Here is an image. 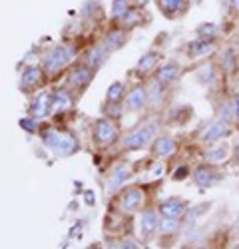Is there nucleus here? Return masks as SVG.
Segmentation results:
<instances>
[{
    "mask_svg": "<svg viewBox=\"0 0 239 249\" xmlns=\"http://www.w3.org/2000/svg\"><path fill=\"white\" fill-rule=\"evenodd\" d=\"M146 102H148L146 90H144L142 86H136V88H132V90L128 92V96H126V108L132 110V112L142 110V108L146 106Z\"/></svg>",
    "mask_w": 239,
    "mask_h": 249,
    "instance_id": "9",
    "label": "nucleus"
},
{
    "mask_svg": "<svg viewBox=\"0 0 239 249\" xmlns=\"http://www.w3.org/2000/svg\"><path fill=\"white\" fill-rule=\"evenodd\" d=\"M227 154H229V146L222 143V146H217V148H213V150L207 152V160L209 161H222V160L227 158Z\"/></svg>",
    "mask_w": 239,
    "mask_h": 249,
    "instance_id": "25",
    "label": "nucleus"
},
{
    "mask_svg": "<svg viewBox=\"0 0 239 249\" xmlns=\"http://www.w3.org/2000/svg\"><path fill=\"white\" fill-rule=\"evenodd\" d=\"M94 72H96V70H92V68L86 66V64L76 66V68L70 72V76H68L70 88L76 90V92H84V90L90 86V82H92V78H94Z\"/></svg>",
    "mask_w": 239,
    "mask_h": 249,
    "instance_id": "5",
    "label": "nucleus"
},
{
    "mask_svg": "<svg viewBox=\"0 0 239 249\" xmlns=\"http://www.w3.org/2000/svg\"><path fill=\"white\" fill-rule=\"evenodd\" d=\"M215 32H217V28H215V24H202L197 28V34H199V38L202 40H211L213 36H215Z\"/></svg>",
    "mask_w": 239,
    "mask_h": 249,
    "instance_id": "26",
    "label": "nucleus"
},
{
    "mask_svg": "<svg viewBox=\"0 0 239 249\" xmlns=\"http://www.w3.org/2000/svg\"><path fill=\"white\" fill-rule=\"evenodd\" d=\"M50 114H52V96L46 92H40L30 104V116L34 120H44Z\"/></svg>",
    "mask_w": 239,
    "mask_h": 249,
    "instance_id": "6",
    "label": "nucleus"
},
{
    "mask_svg": "<svg viewBox=\"0 0 239 249\" xmlns=\"http://www.w3.org/2000/svg\"><path fill=\"white\" fill-rule=\"evenodd\" d=\"M20 126H22L28 134H34V132L38 130V120H34L32 116H30V118H24L22 122H20Z\"/></svg>",
    "mask_w": 239,
    "mask_h": 249,
    "instance_id": "29",
    "label": "nucleus"
},
{
    "mask_svg": "<svg viewBox=\"0 0 239 249\" xmlns=\"http://www.w3.org/2000/svg\"><path fill=\"white\" fill-rule=\"evenodd\" d=\"M211 74H213V70H211V66H205L202 72H199V80H204V82H209V78H211Z\"/></svg>",
    "mask_w": 239,
    "mask_h": 249,
    "instance_id": "30",
    "label": "nucleus"
},
{
    "mask_svg": "<svg viewBox=\"0 0 239 249\" xmlns=\"http://www.w3.org/2000/svg\"><path fill=\"white\" fill-rule=\"evenodd\" d=\"M112 52L104 46V44H100V46H96V48H92L88 54H86V58H84V64L86 66H90L92 70H98L100 66L104 64V62L108 60V56H110Z\"/></svg>",
    "mask_w": 239,
    "mask_h": 249,
    "instance_id": "8",
    "label": "nucleus"
},
{
    "mask_svg": "<svg viewBox=\"0 0 239 249\" xmlns=\"http://www.w3.org/2000/svg\"><path fill=\"white\" fill-rule=\"evenodd\" d=\"M177 76H179V68H177V64H173V62H170V64H166L164 68L157 70V80L162 82V84H171Z\"/></svg>",
    "mask_w": 239,
    "mask_h": 249,
    "instance_id": "16",
    "label": "nucleus"
},
{
    "mask_svg": "<svg viewBox=\"0 0 239 249\" xmlns=\"http://www.w3.org/2000/svg\"><path fill=\"white\" fill-rule=\"evenodd\" d=\"M42 142L46 148H50L60 158H68V156L76 154L80 148L76 136L66 134V132H58V130H46L42 134Z\"/></svg>",
    "mask_w": 239,
    "mask_h": 249,
    "instance_id": "1",
    "label": "nucleus"
},
{
    "mask_svg": "<svg viewBox=\"0 0 239 249\" xmlns=\"http://www.w3.org/2000/svg\"><path fill=\"white\" fill-rule=\"evenodd\" d=\"M126 38H128V36H126L124 32H112L110 36H106V38L102 40V44H104L110 52H114V50H118L120 46L126 42Z\"/></svg>",
    "mask_w": 239,
    "mask_h": 249,
    "instance_id": "19",
    "label": "nucleus"
},
{
    "mask_svg": "<svg viewBox=\"0 0 239 249\" xmlns=\"http://www.w3.org/2000/svg\"><path fill=\"white\" fill-rule=\"evenodd\" d=\"M150 98L154 100V104H159V102H162V98H164V84H162L159 80L152 86V90H150Z\"/></svg>",
    "mask_w": 239,
    "mask_h": 249,
    "instance_id": "28",
    "label": "nucleus"
},
{
    "mask_svg": "<svg viewBox=\"0 0 239 249\" xmlns=\"http://www.w3.org/2000/svg\"><path fill=\"white\" fill-rule=\"evenodd\" d=\"M213 48V44H211V40H195L193 44H189V58H197V56H204V54H207L209 50Z\"/></svg>",
    "mask_w": 239,
    "mask_h": 249,
    "instance_id": "18",
    "label": "nucleus"
},
{
    "mask_svg": "<svg viewBox=\"0 0 239 249\" xmlns=\"http://www.w3.org/2000/svg\"><path fill=\"white\" fill-rule=\"evenodd\" d=\"M233 112H235V116H239V96L233 100Z\"/></svg>",
    "mask_w": 239,
    "mask_h": 249,
    "instance_id": "33",
    "label": "nucleus"
},
{
    "mask_svg": "<svg viewBox=\"0 0 239 249\" xmlns=\"http://www.w3.org/2000/svg\"><path fill=\"white\" fill-rule=\"evenodd\" d=\"M74 58V48L66 46V44H58L54 46L42 60V70L46 74H58L68 62Z\"/></svg>",
    "mask_w": 239,
    "mask_h": 249,
    "instance_id": "2",
    "label": "nucleus"
},
{
    "mask_svg": "<svg viewBox=\"0 0 239 249\" xmlns=\"http://www.w3.org/2000/svg\"><path fill=\"white\" fill-rule=\"evenodd\" d=\"M120 247H139L137 241H124V243H120Z\"/></svg>",
    "mask_w": 239,
    "mask_h": 249,
    "instance_id": "32",
    "label": "nucleus"
},
{
    "mask_svg": "<svg viewBox=\"0 0 239 249\" xmlns=\"http://www.w3.org/2000/svg\"><path fill=\"white\" fill-rule=\"evenodd\" d=\"M227 134H229V126H227L223 120H217V122H213L211 126L205 130V134L202 136V140H204V142H215V140L223 138V136H227Z\"/></svg>",
    "mask_w": 239,
    "mask_h": 249,
    "instance_id": "12",
    "label": "nucleus"
},
{
    "mask_svg": "<svg viewBox=\"0 0 239 249\" xmlns=\"http://www.w3.org/2000/svg\"><path fill=\"white\" fill-rule=\"evenodd\" d=\"M68 106H72V98L66 90H58L56 94H52V112H60Z\"/></svg>",
    "mask_w": 239,
    "mask_h": 249,
    "instance_id": "17",
    "label": "nucleus"
},
{
    "mask_svg": "<svg viewBox=\"0 0 239 249\" xmlns=\"http://www.w3.org/2000/svg\"><path fill=\"white\" fill-rule=\"evenodd\" d=\"M157 227H159V223H157L155 212H152V210L144 212V213H142V231H144V235L150 237V235L157 230Z\"/></svg>",
    "mask_w": 239,
    "mask_h": 249,
    "instance_id": "15",
    "label": "nucleus"
},
{
    "mask_svg": "<svg viewBox=\"0 0 239 249\" xmlns=\"http://www.w3.org/2000/svg\"><path fill=\"white\" fill-rule=\"evenodd\" d=\"M159 212H162L164 217H173V219H177L179 215L186 213V201H182V199H170V201L162 203Z\"/></svg>",
    "mask_w": 239,
    "mask_h": 249,
    "instance_id": "11",
    "label": "nucleus"
},
{
    "mask_svg": "<svg viewBox=\"0 0 239 249\" xmlns=\"http://www.w3.org/2000/svg\"><path fill=\"white\" fill-rule=\"evenodd\" d=\"M177 227H179V223L173 217H164V221L159 223V230H162V233H173V231H177Z\"/></svg>",
    "mask_w": 239,
    "mask_h": 249,
    "instance_id": "27",
    "label": "nucleus"
},
{
    "mask_svg": "<svg viewBox=\"0 0 239 249\" xmlns=\"http://www.w3.org/2000/svg\"><path fill=\"white\" fill-rule=\"evenodd\" d=\"M142 199H144V196H142V192L139 190H136V188H132V190H128V192H124V196L120 197V207H122L124 212H136L139 205H142Z\"/></svg>",
    "mask_w": 239,
    "mask_h": 249,
    "instance_id": "10",
    "label": "nucleus"
},
{
    "mask_svg": "<svg viewBox=\"0 0 239 249\" xmlns=\"http://www.w3.org/2000/svg\"><path fill=\"white\" fill-rule=\"evenodd\" d=\"M186 0H159V8H162V12L166 16H173L177 14L179 10H182Z\"/></svg>",
    "mask_w": 239,
    "mask_h": 249,
    "instance_id": "21",
    "label": "nucleus"
},
{
    "mask_svg": "<svg viewBox=\"0 0 239 249\" xmlns=\"http://www.w3.org/2000/svg\"><path fill=\"white\" fill-rule=\"evenodd\" d=\"M233 54H231V50H227V54H225V68L227 70H233Z\"/></svg>",
    "mask_w": 239,
    "mask_h": 249,
    "instance_id": "31",
    "label": "nucleus"
},
{
    "mask_svg": "<svg viewBox=\"0 0 239 249\" xmlns=\"http://www.w3.org/2000/svg\"><path fill=\"white\" fill-rule=\"evenodd\" d=\"M233 4L237 6V10H239V0H233Z\"/></svg>",
    "mask_w": 239,
    "mask_h": 249,
    "instance_id": "34",
    "label": "nucleus"
},
{
    "mask_svg": "<svg viewBox=\"0 0 239 249\" xmlns=\"http://www.w3.org/2000/svg\"><path fill=\"white\" fill-rule=\"evenodd\" d=\"M42 68L40 66H28L22 72V78H20V90L22 92H32L38 86H42Z\"/></svg>",
    "mask_w": 239,
    "mask_h": 249,
    "instance_id": "7",
    "label": "nucleus"
},
{
    "mask_svg": "<svg viewBox=\"0 0 239 249\" xmlns=\"http://www.w3.org/2000/svg\"><path fill=\"white\" fill-rule=\"evenodd\" d=\"M130 176V168L128 165H118V168L112 172L110 179H108V190L110 192H118V188L122 185Z\"/></svg>",
    "mask_w": 239,
    "mask_h": 249,
    "instance_id": "13",
    "label": "nucleus"
},
{
    "mask_svg": "<svg viewBox=\"0 0 239 249\" xmlns=\"http://www.w3.org/2000/svg\"><path fill=\"white\" fill-rule=\"evenodd\" d=\"M152 150H154V154L155 156H159V158H168V156H171L173 152H175V142L171 140V138H159V140H155V143L152 146Z\"/></svg>",
    "mask_w": 239,
    "mask_h": 249,
    "instance_id": "14",
    "label": "nucleus"
},
{
    "mask_svg": "<svg viewBox=\"0 0 239 249\" xmlns=\"http://www.w3.org/2000/svg\"><path fill=\"white\" fill-rule=\"evenodd\" d=\"M116 138H118V128L108 118H102L94 124V140L100 148H106L110 143H114Z\"/></svg>",
    "mask_w": 239,
    "mask_h": 249,
    "instance_id": "4",
    "label": "nucleus"
},
{
    "mask_svg": "<svg viewBox=\"0 0 239 249\" xmlns=\"http://www.w3.org/2000/svg\"><path fill=\"white\" fill-rule=\"evenodd\" d=\"M159 62V54L157 52H148V54H144L142 56V60L137 62V72H148V70H152V68H155V64Z\"/></svg>",
    "mask_w": 239,
    "mask_h": 249,
    "instance_id": "20",
    "label": "nucleus"
},
{
    "mask_svg": "<svg viewBox=\"0 0 239 249\" xmlns=\"http://www.w3.org/2000/svg\"><path fill=\"white\" fill-rule=\"evenodd\" d=\"M132 10L130 6V0H114V6H112V16L114 18H122Z\"/></svg>",
    "mask_w": 239,
    "mask_h": 249,
    "instance_id": "24",
    "label": "nucleus"
},
{
    "mask_svg": "<svg viewBox=\"0 0 239 249\" xmlns=\"http://www.w3.org/2000/svg\"><path fill=\"white\" fill-rule=\"evenodd\" d=\"M124 98V84L122 82H114V84L108 88L106 94V102L108 104H120V100Z\"/></svg>",
    "mask_w": 239,
    "mask_h": 249,
    "instance_id": "22",
    "label": "nucleus"
},
{
    "mask_svg": "<svg viewBox=\"0 0 239 249\" xmlns=\"http://www.w3.org/2000/svg\"><path fill=\"white\" fill-rule=\"evenodd\" d=\"M154 134H155V124H146V126L130 132V134L124 138L122 146H124V150H139V148L148 146Z\"/></svg>",
    "mask_w": 239,
    "mask_h": 249,
    "instance_id": "3",
    "label": "nucleus"
},
{
    "mask_svg": "<svg viewBox=\"0 0 239 249\" xmlns=\"http://www.w3.org/2000/svg\"><path fill=\"white\" fill-rule=\"evenodd\" d=\"M195 181H197L199 185H204V188H207V185H211V183L215 181V176H213L211 170L202 168V170H197V172H195Z\"/></svg>",
    "mask_w": 239,
    "mask_h": 249,
    "instance_id": "23",
    "label": "nucleus"
}]
</instances>
